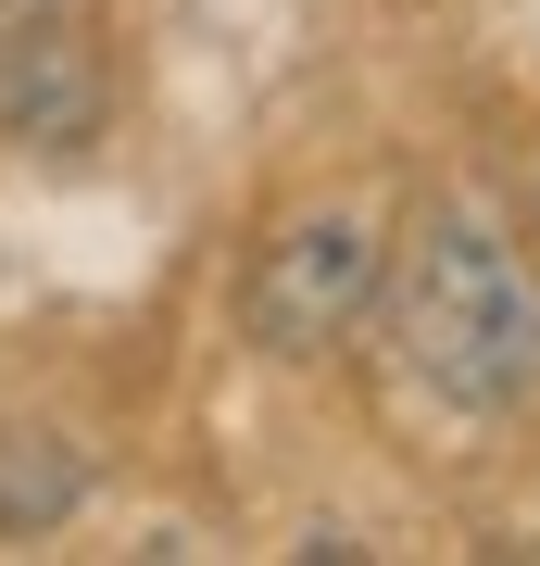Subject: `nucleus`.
<instances>
[{
	"instance_id": "obj_3",
	"label": "nucleus",
	"mask_w": 540,
	"mask_h": 566,
	"mask_svg": "<svg viewBox=\"0 0 540 566\" xmlns=\"http://www.w3.org/2000/svg\"><path fill=\"white\" fill-rule=\"evenodd\" d=\"M114 114V63L76 13H39V25H0V139H39V151H76L100 139Z\"/></svg>"
},
{
	"instance_id": "obj_1",
	"label": "nucleus",
	"mask_w": 540,
	"mask_h": 566,
	"mask_svg": "<svg viewBox=\"0 0 540 566\" xmlns=\"http://www.w3.org/2000/svg\"><path fill=\"white\" fill-rule=\"evenodd\" d=\"M402 365L465 416H516L540 390V277L490 214H427V240L402 252Z\"/></svg>"
},
{
	"instance_id": "obj_4",
	"label": "nucleus",
	"mask_w": 540,
	"mask_h": 566,
	"mask_svg": "<svg viewBox=\"0 0 540 566\" xmlns=\"http://www.w3.org/2000/svg\"><path fill=\"white\" fill-rule=\"evenodd\" d=\"M76 491H88V465L51 441V428H0V528L13 542H39V528L76 516Z\"/></svg>"
},
{
	"instance_id": "obj_2",
	"label": "nucleus",
	"mask_w": 540,
	"mask_h": 566,
	"mask_svg": "<svg viewBox=\"0 0 540 566\" xmlns=\"http://www.w3.org/2000/svg\"><path fill=\"white\" fill-rule=\"evenodd\" d=\"M378 303V227L364 214H301L264 240V264L240 277V327L264 353H327L340 327Z\"/></svg>"
}]
</instances>
